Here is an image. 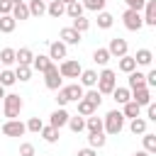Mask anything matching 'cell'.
I'll return each instance as SVG.
<instances>
[{
    "label": "cell",
    "mask_w": 156,
    "mask_h": 156,
    "mask_svg": "<svg viewBox=\"0 0 156 156\" xmlns=\"http://www.w3.org/2000/svg\"><path fill=\"white\" fill-rule=\"evenodd\" d=\"M83 85L80 83H71V85H63V88H58L56 90V102H58V107H66L68 102H78L80 98H83Z\"/></svg>",
    "instance_id": "6da1fadb"
},
{
    "label": "cell",
    "mask_w": 156,
    "mask_h": 156,
    "mask_svg": "<svg viewBox=\"0 0 156 156\" xmlns=\"http://www.w3.org/2000/svg\"><path fill=\"white\" fill-rule=\"evenodd\" d=\"M122 129H124V117H122V112H119V110H110V112L102 117V132L117 136Z\"/></svg>",
    "instance_id": "7a4b0ae2"
},
{
    "label": "cell",
    "mask_w": 156,
    "mask_h": 156,
    "mask_svg": "<svg viewBox=\"0 0 156 156\" xmlns=\"http://www.w3.org/2000/svg\"><path fill=\"white\" fill-rule=\"evenodd\" d=\"M22 98L17 95V93H7L5 98H2V115L7 117V119H17V115L22 112Z\"/></svg>",
    "instance_id": "3957f363"
},
{
    "label": "cell",
    "mask_w": 156,
    "mask_h": 156,
    "mask_svg": "<svg viewBox=\"0 0 156 156\" xmlns=\"http://www.w3.org/2000/svg\"><path fill=\"white\" fill-rule=\"evenodd\" d=\"M98 93L100 95H110L115 88H117V76H115V71H110V68H102V73H98Z\"/></svg>",
    "instance_id": "277c9868"
},
{
    "label": "cell",
    "mask_w": 156,
    "mask_h": 156,
    "mask_svg": "<svg viewBox=\"0 0 156 156\" xmlns=\"http://www.w3.org/2000/svg\"><path fill=\"white\" fill-rule=\"evenodd\" d=\"M44 85H46L49 90H58V88H63V78H61L56 63H51L49 71H44Z\"/></svg>",
    "instance_id": "5b68a950"
},
{
    "label": "cell",
    "mask_w": 156,
    "mask_h": 156,
    "mask_svg": "<svg viewBox=\"0 0 156 156\" xmlns=\"http://www.w3.org/2000/svg\"><path fill=\"white\" fill-rule=\"evenodd\" d=\"M80 63L76 61V58H63L61 63H58V73H61V78H78L80 76Z\"/></svg>",
    "instance_id": "8992f818"
},
{
    "label": "cell",
    "mask_w": 156,
    "mask_h": 156,
    "mask_svg": "<svg viewBox=\"0 0 156 156\" xmlns=\"http://www.w3.org/2000/svg\"><path fill=\"white\" fill-rule=\"evenodd\" d=\"M122 22H124V27H127L129 32H139V29L144 27L141 12H136V10H124V15H122Z\"/></svg>",
    "instance_id": "52a82bcc"
},
{
    "label": "cell",
    "mask_w": 156,
    "mask_h": 156,
    "mask_svg": "<svg viewBox=\"0 0 156 156\" xmlns=\"http://www.w3.org/2000/svg\"><path fill=\"white\" fill-rule=\"evenodd\" d=\"M127 49H129V44H127V39H122V37H115V39H110V44H107V54L110 56H124L127 54Z\"/></svg>",
    "instance_id": "ba28073f"
},
{
    "label": "cell",
    "mask_w": 156,
    "mask_h": 156,
    "mask_svg": "<svg viewBox=\"0 0 156 156\" xmlns=\"http://www.w3.org/2000/svg\"><path fill=\"white\" fill-rule=\"evenodd\" d=\"M27 132V127H24V122H20V119H7L5 124H2V134L5 136H22Z\"/></svg>",
    "instance_id": "9c48e42d"
},
{
    "label": "cell",
    "mask_w": 156,
    "mask_h": 156,
    "mask_svg": "<svg viewBox=\"0 0 156 156\" xmlns=\"http://www.w3.org/2000/svg\"><path fill=\"white\" fill-rule=\"evenodd\" d=\"M68 117H71V115H68L63 107H58V110H54V112H51V117H49V127H54V129H58V132H61V127H66V124H68Z\"/></svg>",
    "instance_id": "30bf717a"
},
{
    "label": "cell",
    "mask_w": 156,
    "mask_h": 156,
    "mask_svg": "<svg viewBox=\"0 0 156 156\" xmlns=\"http://www.w3.org/2000/svg\"><path fill=\"white\" fill-rule=\"evenodd\" d=\"M66 54H68V46H66L63 41H51V44H49V54H46V56H49L51 61H63Z\"/></svg>",
    "instance_id": "8fae6325"
},
{
    "label": "cell",
    "mask_w": 156,
    "mask_h": 156,
    "mask_svg": "<svg viewBox=\"0 0 156 156\" xmlns=\"http://www.w3.org/2000/svg\"><path fill=\"white\" fill-rule=\"evenodd\" d=\"M141 20H144V24H149V27H156V0H146Z\"/></svg>",
    "instance_id": "7c38bea8"
},
{
    "label": "cell",
    "mask_w": 156,
    "mask_h": 156,
    "mask_svg": "<svg viewBox=\"0 0 156 156\" xmlns=\"http://www.w3.org/2000/svg\"><path fill=\"white\" fill-rule=\"evenodd\" d=\"M58 37H61L58 41H63L66 46H71V44H80V34H78V32H76L73 27H63Z\"/></svg>",
    "instance_id": "4fadbf2b"
},
{
    "label": "cell",
    "mask_w": 156,
    "mask_h": 156,
    "mask_svg": "<svg viewBox=\"0 0 156 156\" xmlns=\"http://www.w3.org/2000/svg\"><path fill=\"white\" fill-rule=\"evenodd\" d=\"M32 58H34V54H32V49H27V46H22V49L15 51V63H17V66H32Z\"/></svg>",
    "instance_id": "5bb4252c"
},
{
    "label": "cell",
    "mask_w": 156,
    "mask_h": 156,
    "mask_svg": "<svg viewBox=\"0 0 156 156\" xmlns=\"http://www.w3.org/2000/svg\"><path fill=\"white\" fill-rule=\"evenodd\" d=\"M132 100L139 105V107H146L151 102V90L149 88H139V90H132Z\"/></svg>",
    "instance_id": "9a60e30c"
},
{
    "label": "cell",
    "mask_w": 156,
    "mask_h": 156,
    "mask_svg": "<svg viewBox=\"0 0 156 156\" xmlns=\"http://www.w3.org/2000/svg\"><path fill=\"white\" fill-rule=\"evenodd\" d=\"M80 85L83 88H95V83H98V71H93V68H85V71H80Z\"/></svg>",
    "instance_id": "2e32d148"
},
{
    "label": "cell",
    "mask_w": 156,
    "mask_h": 156,
    "mask_svg": "<svg viewBox=\"0 0 156 156\" xmlns=\"http://www.w3.org/2000/svg\"><path fill=\"white\" fill-rule=\"evenodd\" d=\"M139 88H146V76L141 71H132L129 73V93L132 90H139Z\"/></svg>",
    "instance_id": "e0dca14e"
},
{
    "label": "cell",
    "mask_w": 156,
    "mask_h": 156,
    "mask_svg": "<svg viewBox=\"0 0 156 156\" xmlns=\"http://www.w3.org/2000/svg\"><path fill=\"white\" fill-rule=\"evenodd\" d=\"M54 61L49 58V56H44V54H37L34 58H32V68L34 71H39V73H44V71H49V66H51Z\"/></svg>",
    "instance_id": "ac0fdd59"
},
{
    "label": "cell",
    "mask_w": 156,
    "mask_h": 156,
    "mask_svg": "<svg viewBox=\"0 0 156 156\" xmlns=\"http://www.w3.org/2000/svg\"><path fill=\"white\" fill-rule=\"evenodd\" d=\"M117 68L122 71V73H132V71H136V61H134V56H129V54H124V56H119V63H117Z\"/></svg>",
    "instance_id": "d6986e66"
},
{
    "label": "cell",
    "mask_w": 156,
    "mask_h": 156,
    "mask_svg": "<svg viewBox=\"0 0 156 156\" xmlns=\"http://www.w3.org/2000/svg\"><path fill=\"white\" fill-rule=\"evenodd\" d=\"M122 117H124V119H127V117H129V119L141 117V107H139L134 100H129V102H124V105H122Z\"/></svg>",
    "instance_id": "ffe728a7"
},
{
    "label": "cell",
    "mask_w": 156,
    "mask_h": 156,
    "mask_svg": "<svg viewBox=\"0 0 156 156\" xmlns=\"http://www.w3.org/2000/svg\"><path fill=\"white\" fill-rule=\"evenodd\" d=\"M63 12H66V5H63L61 0H51V2H46V15H49V17H56V20H58Z\"/></svg>",
    "instance_id": "44dd1931"
},
{
    "label": "cell",
    "mask_w": 156,
    "mask_h": 156,
    "mask_svg": "<svg viewBox=\"0 0 156 156\" xmlns=\"http://www.w3.org/2000/svg\"><path fill=\"white\" fill-rule=\"evenodd\" d=\"M12 20L15 22H22V20H29V7H27V2H20V5H12Z\"/></svg>",
    "instance_id": "7402d4cb"
},
{
    "label": "cell",
    "mask_w": 156,
    "mask_h": 156,
    "mask_svg": "<svg viewBox=\"0 0 156 156\" xmlns=\"http://www.w3.org/2000/svg\"><path fill=\"white\" fill-rule=\"evenodd\" d=\"M39 134H41V139H44L46 144H56V141H58V136H61V132H58V129H54V127H49V124H44Z\"/></svg>",
    "instance_id": "603a6c76"
},
{
    "label": "cell",
    "mask_w": 156,
    "mask_h": 156,
    "mask_svg": "<svg viewBox=\"0 0 156 156\" xmlns=\"http://www.w3.org/2000/svg\"><path fill=\"white\" fill-rule=\"evenodd\" d=\"M107 144V136H105V132H95V134H88V146L90 149H102Z\"/></svg>",
    "instance_id": "cb8c5ba5"
},
{
    "label": "cell",
    "mask_w": 156,
    "mask_h": 156,
    "mask_svg": "<svg viewBox=\"0 0 156 156\" xmlns=\"http://www.w3.org/2000/svg\"><path fill=\"white\" fill-rule=\"evenodd\" d=\"M110 95H112V100H115L117 105H124V102H129V100H132V93H129V88H115Z\"/></svg>",
    "instance_id": "d4e9b609"
},
{
    "label": "cell",
    "mask_w": 156,
    "mask_h": 156,
    "mask_svg": "<svg viewBox=\"0 0 156 156\" xmlns=\"http://www.w3.org/2000/svg\"><path fill=\"white\" fill-rule=\"evenodd\" d=\"M85 129H88V134L102 132V117H98V115H90V117H85Z\"/></svg>",
    "instance_id": "484cf974"
},
{
    "label": "cell",
    "mask_w": 156,
    "mask_h": 156,
    "mask_svg": "<svg viewBox=\"0 0 156 156\" xmlns=\"http://www.w3.org/2000/svg\"><path fill=\"white\" fill-rule=\"evenodd\" d=\"M27 7H29V17H41V15H46V2H41V0H29Z\"/></svg>",
    "instance_id": "4316f807"
},
{
    "label": "cell",
    "mask_w": 156,
    "mask_h": 156,
    "mask_svg": "<svg viewBox=\"0 0 156 156\" xmlns=\"http://www.w3.org/2000/svg\"><path fill=\"white\" fill-rule=\"evenodd\" d=\"M17 27V22L12 20V15H0V32L2 34H12Z\"/></svg>",
    "instance_id": "83f0119b"
},
{
    "label": "cell",
    "mask_w": 156,
    "mask_h": 156,
    "mask_svg": "<svg viewBox=\"0 0 156 156\" xmlns=\"http://www.w3.org/2000/svg\"><path fill=\"white\" fill-rule=\"evenodd\" d=\"M134 61H136V66H151L154 54H151L149 49H139V51H136V56H134Z\"/></svg>",
    "instance_id": "f1b7e54d"
},
{
    "label": "cell",
    "mask_w": 156,
    "mask_h": 156,
    "mask_svg": "<svg viewBox=\"0 0 156 156\" xmlns=\"http://www.w3.org/2000/svg\"><path fill=\"white\" fill-rule=\"evenodd\" d=\"M95 110H98V107H95L93 102H88L85 98L78 100V115H80V117H90V115H95Z\"/></svg>",
    "instance_id": "f546056e"
},
{
    "label": "cell",
    "mask_w": 156,
    "mask_h": 156,
    "mask_svg": "<svg viewBox=\"0 0 156 156\" xmlns=\"http://www.w3.org/2000/svg\"><path fill=\"white\" fill-rule=\"evenodd\" d=\"M141 139H144V151H146V154H156V134L144 132Z\"/></svg>",
    "instance_id": "4dcf8cb0"
},
{
    "label": "cell",
    "mask_w": 156,
    "mask_h": 156,
    "mask_svg": "<svg viewBox=\"0 0 156 156\" xmlns=\"http://www.w3.org/2000/svg\"><path fill=\"white\" fill-rule=\"evenodd\" d=\"M17 83V78H15V71H10V68H2L0 71V85L2 88H10V85H15Z\"/></svg>",
    "instance_id": "1f68e13d"
},
{
    "label": "cell",
    "mask_w": 156,
    "mask_h": 156,
    "mask_svg": "<svg viewBox=\"0 0 156 156\" xmlns=\"http://www.w3.org/2000/svg\"><path fill=\"white\" fill-rule=\"evenodd\" d=\"M63 15H68L71 20L80 17V15H83V5H80V0H76V2H68V5H66V12H63Z\"/></svg>",
    "instance_id": "d6a6232c"
},
{
    "label": "cell",
    "mask_w": 156,
    "mask_h": 156,
    "mask_svg": "<svg viewBox=\"0 0 156 156\" xmlns=\"http://www.w3.org/2000/svg\"><path fill=\"white\" fill-rule=\"evenodd\" d=\"M112 24H115V17H112L110 12H105V10L98 12V27H100V29H110Z\"/></svg>",
    "instance_id": "836d02e7"
},
{
    "label": "cell",
    "mask_w": 156,
    "mask_h": 156,
    "mask_svg": "<svg viewBox=\"0 0 156 156\" xmlns=\"http://www.w3.org/2000/svg\"><path fill=\"white\" fill-rule=\"evenodd\" d=\"M68 127H71V132L80 134V132L85 129V117H80V115H76V117H68Z\"/></svg>",
    "instance_id": "e575fe53"
},
{
    "label": "cell",
    "mask_w": 156,
    "mask_h": 156,
    "mask_svg": "<svg viewBox=\"0 0 156 156\" xmlns=\"http://www.w3.org/2000/svg\"><path fill=\"white\" fill-rule=\"evenodd\" d=\"M129 132H132V134H144V132H146V119H144V117H134V119L129 122Z\"/></svg>",
    "instance_id": "d590c367"
},
{
    "label": "cell",
    "mask_w": 156,
    "mask_h": 156,
    "mask_svg": "<svg viewBox=\"0 0 156 156\" xmlns=\"http://www.w3.org/2000/svg\"><path fill=\"white\" fill-rule=\"evenodd\" d=\"M12 63H15V49H10V46H7V49H2V51H0V66H2V68H7V66H12Z\"/></svg>",
    "instance_id": "8d00e7d4"
},
{
    "label": "cell",
    "mask_w": 156,
    "mask_h": 156,
    "mask_svg": "<svg viewBox=\"0 0 156 156\" xmlns=\"http://www.w3.org/2000/svg\"><path fill=\"white\" fill-rule=\"evenodd\" d=\"M105 2L107 0H83V10H90V12H102L105 10Z\"/></svg>",
    "instance_id": "74e56055"
},
{
    "label": "cell",
    "mask_w": 156,
    "mask_h": 156,
    "mask_svg": "<svg viewBox=\"0 0 156 156\" xmlns=\"http://www.w3.org/2000/svg\"><path fill=\"white\" fill-rule=\"evenodd\" d=\"M110 58H112V56L107 54V49H95V51H93V61H95L98 66H107Z\"/></svg>",
    "instance_id": "f35d334b"
},
{
    "label": "cell",
    "mask_w": 156,
    "mask_h": 156,
    "mask_svg": "<svg viewBox=\"0 0 156 156\" xmlns=\"http://www.w3.org/2000/svg\"><path fill=\"white\" fill-rule=\"evenodd\" d=\"M15 78H17L20 83H27V80L32 78V66H17V68H15Z\"/></svg>",
    "instance_id": "ab89813d"
},
{
    "label": "cell",
    "mask_w": 156,
    "mask_h": 156,
    "mask_svg": "<svg viewBox=\"0 0 156 156\" xmlns=\"http://www.w3.org/2000/svg\"><path fill=\"white\" fill-rule=\"evenodd\" d=\"M71 27H73L78 34H83V32H88V29H90V20H85V17L80 15V17H76V20H73V24H71Z\"/></svg>",
    "instance_id": "60d3db41"
},
{
    "label": "cell",
    "mask_w": 156,
    "mask_h": 156,
    "mask_svg": "<svg viewBox=\"0 0 156 156\" xmlns=\"http://www.w3.org/2000/svg\"><path fill=\"white\" fill-rule=\"evenodd\" d=\"M24 127H27V132H34V134H39V132H41V127H44V122H41L39 117H29V122H27Z\"/></svg>",
    "instance_id": "b9f144b4"
},
{
    "label": "cell",
    "mask_w": 156,
    "mask_h": 156,
    "mask_svg": "<svg viewBox=\"0 0 156 156\" xmlns=\"http://www.w3.org/2000/svg\"><path fill=\"white\" fill-rule=\"evenodd\" d=\"M83 98H85L88 102H93L95 107H100V102H102V95H100L98 90H88V93H83Z\"/></svg>",
    "instance_id": "7bdbcfd3"
},
{
    "label": "cell",
    "mask_w": 156,
    "mask_h": 156,
    "mask_svg": "<svg viewBox=\"0 0 156 156\" xmlns=\"http://www.w3.org/2000/svg\"><path fill=\"white\" fill-rule=\"evenodd\" d=\"M124 2H127V10H136V12H141L146 5V0H124Z\"/></svg>",
    "instance_id": "ee69618b"
},
{
    "label": "cell",
    "mask_w": 156,
    "mask_h": 156,
    "mask_svg": "<svg viewBox=\"0 0 156 156\" xmlns=\"http://www.w3.org/2000/svg\"><path fill=\"white\" fill-rule=\"evenodd\" d=\"M20 156H34V144H29V141L20 144Z\"/></svg>",
    "instance_id": "f6af8a7d"
},
{
    "label": "cell",
    "mask_w": 156,
    "mask_h": 156,
    "mask_svg": "<svg viewBox=\"0 0 156 156\" xmlns=\"http://www.w3.org/2000/svg\"><path fill=\"white\" fill-rule=\"evenodd\" d=\"M146 76V88H156V68H151L149 73H144Z\"/></svg>",
    "instance_id": "bcb514c9"
},
{
    "label": "cell",
    "mask_w": 156,
    "mask_h": 156,
    "mask_svg": "<svg viewBox=\"0 0 156 156\" xmlns=\"http://www.w3.org/2000/svg\"><path fill=\"white\" fill-rule=\"evenodd\" d=\"M146 119L156 122V102H154V100H151V102L146 105Z\"/></svg>",
    "instance_id": "7dc6e473"
},
{
    "label": "cell",
    "mask_w": 156,
    "mask_h": 156,
    "mask_svg": "<svg viewBox=\"0 0 156 156\" xmlns=\"http://www.w3.org/2000/svg\"><path fill=\"white\" fill-rule=\"evenodd\" d=\"M12 12V2L10 0H0V15H10Z\"/></svg>",
    "instance_id": "c3c4849f"
},
{
    "label": "cell",
    "mask_w": 156,
    "mask_h": 156,
    "mask_svg": "<svg viewBox=\"0 0 156 156\" xmlns=\"http://www.w3.org/2000/svg\"><path fill=\"white\" fill-rule=\"evenodd\" d=\"M76 156H98V151L95 149H90V146H85V149H78V154Z\"/></svg>",
    "instance_id": "681fc988"
},
{
    "label": "cell",
    "mask_w": 156,
    "mask_h": 156,
    "mask_svg": "<svg viewBox=\"0 0 156 156\" xmlns=\"http://www.w3.org/2000/svg\"><path fill=\"white\" fill-rule=\"evenodd\" d=\"M134 156H151V154H146V151H144V149H141V151H136V154H134Z\"/></svg>",
    "instance_id": "f907efd6"
},
{
    "label": "cell",
    "mask_w": 156,
    "mask_h": 156,
    "mask_svg": "<svg viewBox=\"0 0 156 156\" xmlns=\"http://www.w3.org/2000/svg\"><path fill=\"white\" fill-rule=\"evenodd\" d=\"M5 95H7V93H5V88H2V85H0V100H2V98H5Z\"/></svg>",
    "instance_id": "816d5d0a"
},
{
    "label": "cell",
    "mask_w": 156,
    "mask_h": 156,
    "mask_svg": "<svg viewBox=\"0 0 156 156\" xmlns=\"http://www.w3.org/2000/svg\"><path fill=\"white\" fill-rule=\"evenodd\" d=\"M12 5H20V2H27V0H10Z\"/></svg>",
    "instance_id": "f5cc1de1"
},
{
    "label": "cell",
    "mask_w": 156,
    "mask_h": 156,
    "mask_svg": "<svg viewBox=\"0 0 156 156\" xmlns=\"http://www.w3.org/2000/svg\"><path fill=\"white\" fill-rule=\"evenodd\" d=\"M61 2H63V5H68V2H76V0H61Z\"/></svg>",
    "instance_id": "db71d44e"
},
{
    "label": "cell",
    "mask_w": 156,
    "mask_h": 156,
    "mask_svg": "<svg viewBox=\"0 0 156 156\" xmlns=\"http://www.w3.org/2000/svg\"><path fill=\"white\" fill-rule=\"evenodd\" d=\"M41 2H51V0H41Z\"/></svg>",
    "instance_id": "11a10c76"
},
{
    "label": "cell",
    "mask_w": 156,
    "mask_h": 156,
    "mask_svg": "<svg viewBox=\"0 0 156 156\" xmlns=\"http://www.w3.org/2000/svg\"><path fill=\"white\" fill-rule=\"evenodd\" d=\"M0 71H2V66H0Z\"/></svg>",
    "instance_id": "9f6ffc18"
}]
</instances>
